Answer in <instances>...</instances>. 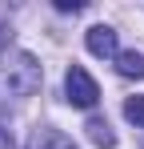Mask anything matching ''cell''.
I'll return each instance as SVG.
<instances>
[{
	"label": "cell",
	"mask_w": 144,
	"mask_h": 149,
	"mask_svg": "<svg viewBox=\"0 0 144 149\" xmlns=\"http://www.w3.org/2000/svg\"><path fill=\"white\" fill-rule=\"evenodd\" d=\"M40 81H44V73H40V61L32 52H12L4 61V85L12 97H32L40 89Z\"/></svg>",
	"instance_id": "obj_1"
},
{
	"label": "cell",
	"mask_w": 144,
	"mask_h": 149,
	"mask_svg": "<svg viewBox=\"0 0 144 149\" xmlns=\"http://www.w3.org/2000/svg\"><path fill=\"white\" fill-rule=\"evenodd\" d=\"M64 97H68V105H76V109H92L96 101H100V89H96V81L80 65H72L68 73H64Z\"/></svg>",
	"instance_id": "obj_2"
},
{
	"label": "cell",
	"mask_w": 144,
	"mask_h": 149,
	"mask_svg": "<svg viewBox=\"0 0 144 149\" xmlns=\"http://www.w3.org/2000/svg\"><path fill=\"white\" fill-rule=\"evenodd\" d=\"M84 45H88L92 56H116V28L92 24V28H88V36H84Z\"/></svg>",
	"instance_id": "obj_3"
},
{
	"label": "cell",
	"mask_w": 144,
	"mask_h": 149,
	"mask_svg": "<svg viewBox=\"0 0 144 149\" xmlns=\"http://www.w3.org/2000/svg\"><path fill=\"white\" fill-rule=\"evenodd\" d=\"M28 149H76V145H72L68 133H60V129H52V125H40V129L32 133Z\"/></svg>",
	"instance_id": "obj_4"
},
{
	"label": "cell",
	"mask_w": 144,
	"mask_h": 149,
	"mask_svg": "<svg viewBox=\"0 0 144 149\" xmlns=\"http://www.w3.org/2000/svg\"><path fill=\"white\" fill-rule=\"evenodd\" d=\"M84 129H88V141H92L96 149H112V145H116V133L108 129V121H104V117H88V125H84Z\"/></svg>",
	"instance_id": "obj_5"
},
{
	"label": "cell",
	"mask_w": 144,
	"mask_h": 149,
	"mask_svg": "<svg viewBox=\"0 0 144 149\" xmlns=\"http://www.w3.org/2000/svg\"><path fill=\"white\" fill-rule=\"evenodd\" d=\"M116 69L120 77H144V52H116Z\"/></svg>",
	"instance_id": "obj_6"
},
{
	"label": "cell",
	"mask_w": 144,
	"mask_h": 149,
	"mask_svg": "<svg viewBox=\"0 0 144 149\" xmlns=\"http://www.w3.org/2000/svg\"><path fill=\"white\" fill-rule=\"evenodd\" d=\"M124 117L136 125V129H144V97H128L124 101Z\"/></svg>",
	"instance_id": "obj_7"
},
{
	"label": "cell",
	"mask_w": 144,
	"mask_h": 149,
	"mask_svg": "<svg viewBox=\"0 0 144 149\" xmlns=\"http://www.w3.org/2000/svg\"><path fill=\"white\" fill-rule=\"evenodd\" d=\"M56 12H84V0H56Z\"/></svg>",
	"instance_id": "obj_8"
},
{
	"label": "cell",
	"mask_w": 144,
	"mask_h": 149,
	"mask_svg": "<svg viewBox=\"0 0 144 149\" xmlns=\"http://www.w3.org/2000/svg\"><path fill=\"white\" fill-rule=\"evenodd\" d=\"M0 149H16V145H12V133H8V129H0Z\"/></svg>",
	"instance_id": "obj_9"
},
{
	"label": "cell",
	"mask_w": 144,
	"mask_h": 149,
	"mask_svg": "<svg viewBox=\"0 0 144 149\" xmlns=\"http://www.w3.org/2000/svg\"><path fill=\"white\" fill-rule=\"evenodd\" d=\"M8 36H12V32H8V24H4V20H0V49H4V45H8Z\"/></svg>",
	"instance_id": "obj_10"
},
{
	"label": "cell",
	"mask_w": 144,
	"mask_h": 149,
	"mask_svg": "<svg viewBox=\"0 0 144 149\" xmlns=\"http://www.w3.org/2000/svg\"><path fill=\"white\" fill-rule=\"evenodd\" d=\"M140 149H144V141H140Z\"/></svg>",
	"instance_id": "obj_11"
}]
</instances>
